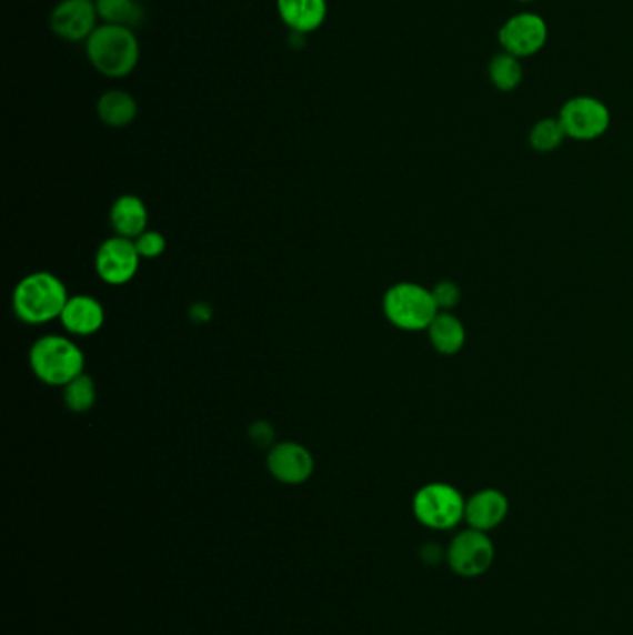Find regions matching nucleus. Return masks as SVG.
<instances>
[{
  "label": "nucleus",
  "instance_id": "obj_1",
  "mask_svg": "<svg viewBox=\"0 0 633 635\" xmlns=\"http://www.w3.org/2000/svg\"><path fill=\"white\" fill-rule=\"evenodd\" d=\"M84 47L91 68L112 80L131 77L142 57L137 32L112 24H99Z\"/></svg>",
  "mask_w": 633,
  "mask_h": 635
},
{
  "label": "nucleus",
  "instance_id": "obj_2",
  "mask_svg": "<svg viewBox=\"0 0 633 635\" xmlns=\"http://www.w3.org/2000/svg\"><path fill=\"white\" fill-rule=\"evenodd\" d=\"M69 294L62 279L52 272L29 273L13 290L16 316L29 325L51 324L62 316Z\"/></svg>",
  "mask_w": 633,
  "mask_h": 635
},
{
  "label": "nucleus",
  "instance_id": "obj_3",
  "mask_svg": "<svg viewBox=\"0 0 633 635\" xmlns=\"http://www.w3.org/2000/svg\"><path fill=\"white\" fill-rule=\"evenodd\" d=\"M29 363L41 383L66 386L84 374L86 357L71 336L46 335L30 347Z\"/></svg>",
  "mask_w": 633,
  "mask_h": 635
},
{
  "label": "nucleus",
  "instance_id": "obj_4",
  "mask_svg": "<svg viewBox=\"0 0 633 635\" xmlns=\"http://www.w3.org/2000/svg\"><path fill=\"white\" fill-rule=\"evenodd\" d=\"M439 312L431 289L419 283L402 281L392 284L383 295V314L398 330L409 333L428 331Z\"/></svg>",
  "mask_w": 633,
  "mask_h": 635
},
{
  "label": "nucleus",
  "instance_id": "obj_5",
  "mask_svg": "<svg viewBox=\"0 0 633 635\" xmlns=\"http://www.w3.org/2000/svg\"><path fill=\"white\" fill-rule=\"evenodd\" d=\"M464 507L463 493L446 482L425 483L413 496L414 518L435 532H450L463 524Z\"/></svg>",
  "mask_w": 633,
  "mask_h": 635
},
{
  "label": "nucleus",
  "instance_id": "obj_6",
  "mask_svg": "<svg viewBox=\"0 0 633 635\" xmlns=\"http://www.w3.org/2000/svg\"><path fill=\"white\" fill-rule=\"evenodd\" d=\"M496 560V546L491 535L474 527H464L453 535L446 546V563L455 576L480 578L491 571Z\"/></svg>",
  "mask_w": 633,
  "mask_h": 635
},
{
  "label": "nucleus",
  "instance_id": "obj_7",
  "mask_svg": "<svg viewBox=\"0 0 633 635\" xmlns=\"http://www.w3.org/2000/svg\"><path fill=\"white\" fill-rule=\"evenodd\" d=\"M566 138L576 142H593L604 137L611 125L610 109L594 97H574L563 104L560 115Z\"/></svg>",
  "mask_w": 633,
  "mask_h": 635
},
{
  "label": "nucleus",
  "instance_id": "obj_8",
  "mask_svg": "<svg viewBox=\"0 0 633 635\" xmlns=\"http://www.w3.org/2000/svg\"><path fill=\"white\" fill-rule=\"evenodd\" d=\"M142 264L134 240L113 234L104 240L96 253V272L102 283L121 286L137 278Z\"/></svg>",
  "mask_w": 633,
  "mask_h": 635
},
{
  "label": "nucleus",
  "instance_id": "obj_9",
  "mask_svg": "<svg viewBox=\"0 0 633 635\" xmlns=\"http://www.w3.org/2000/svg\"><path fill=\"white\" fill-rule=\"evenodd\" d=\"M99 24L96 0H60L49 16L52 34L69 43H86Z\"/></svg>",
  "mask_w": 633,
  "mask_h": 635
},
{
  "label": "nucleus",
  "instance_id": "obj_10",
  "mask_svg": "<svg viewBox=\"0 0 633 635\" xmlns=\"http://www.w3.org/2000/svg\"><path fill=\"white\" fill-rule=\"evenodd\" d=\"M498 38L503 51L510 52L513 57H533L549 40V27L537 13H519L503 23Z\"/></svg>",
  "mask_w": 633,
  "mask_h": 635
},
{
  "label": "nucleus",
  "instance_id": "obj_11",
  "mask_svg": "<svg viewBox=\"0 0 633 635\" xmlns=\"http://www.w3.org/2000/svg\"><path fill=\"white\" fill-rule=\"evenodd\" d=\"M268 471L284 485H301L314 474V455L311 450L294 441L273 444L268 452Z\"/></svg>",
  "mask_w": 633,
  "mask_h": 635
},
{
  "label": "nucleus",
  "instance_id": "obj_12",
  "mask_svg": "<svg viewBox=\"0 0 633 635\" xmlns=\"http://www.w3.org/2000/svg\"><path fill=\"white\" fill-rule=\"evenodd\" d=\"M510 498L500 488L485 487L466 498L464 524L485 534L502 526L510 515Z\"/></svg>",
  "mask_w": 633,
  "mask_h": 635
},
{
  "label": "nucleus",
  "instance_id": "obj_13",
  "mask_svg": "<svg viewBox=\"0 0 633 635\" xmlns=\"http://www.w3.org/2000/svg\"><path fill=\"white\" fill-rule=\"evenodd\" d=\"M107 320V312L101 301L88 294L69 295L68 303L63 306V330L71 336H91L99 333Z\"/></svg>",
  "mask_w": 633,
  "mask_h": 635
},
{
  "label": "nucleus",
  "instance_id": "obj_14",
  "mask_svg": "<svg viewBox=\"0 0 633 635\" xmlns=\"http://www.w3.org/2000/svg\"><path fill=\"white\" fill-rule=\"evenodd\" d=\"M279 19L295 34H312L328 19V0H275Z\"/></svg>",
  "mask_w": 633,
  "mask_h": 635
},
{
  "label": "nucleus",
  "instance_id": "obj_15",
  "mask_svg": "<svg viewBox=\"0 0 633 635\" xmlns=\"http://www.w3.org/2000/svg\"><path fill=\"white\" fill-rule=\"evenodd\" d=\"M110 225H112L113 234L137 240L143 231L149 229L148 204L134 193L119 195L110 209Z\"/></svg>",
  "mask_w": 633,
  "mask_h": 635
},
{
  "label": "nucleus",
  "instance_id": "obj_16",
  "mask_svg": "<svg viewBox=\"0 0 633 635\" xmlns=\"http://www.w3.org/2000/svg\"><path fill=\"white\" fill-rule=\"evenodd\" d=\"M425 333L431 347L446 357L458 355L466 344V327L453 312H439Z\"/></svg>",
  "mask_w": 633,
  "mask_h": 635
},
{
  "label": "nucleus",
  "instance_id": "obj_17",
  "mask_svg": "<svg viewBox=\"0 0 633 635\" xmlns=\"http://www.w3.org/2000/svg\"><path fill=\"white\" fill-rule=\"evenodd\" d=\"M97 118L110 129H124L137 121L138 101L129 91H104L97 101Z\"/></svg>",
  "mask_w": 633,
  "mask_h": 635
},
{
  "label": "nucleus",
  "instance_id": "obj_18",
  "mask_svg": "<svg viewBox=\"0 0 633 635\" xmlns=\"http://www.w3.org/2000/svg\"><path fill=\"white\" fill-rule=\"evenodd\" d=\"M96 7L101 24L134 30L145 19L140 0H96Z\"/></svg>",
  "mask_w": 633,
  "mask_h": 635
},
{
  "label": "nucleus",
  "instance_id": "obj_19",
  "mask_svg": "<svg viewBox=\"0 0 633 635\" xmlns=\"http://www.w3.org/2000/svg\"><path fill=\"white\" fill-rule=\"evenodd\" d=\"M522 74L524 71H522L521 60L510 52L503 51L502 54H496L489 65L491 82L500 91L516 90L521 85Z\"/></svg>",
  "mask_w": 633,
  "mask_h": 635
},
{
  "label": "nucleus",
  "instance_id": "obj_20",
  "mask_svg": "<svg viewBox=\"0 0 633 635\" xmlns=\"http://www.w3.org/2000/svg\"><path fill=\"white\" fill-rule=\"evenodd\" d=\"M63 402L71 413L77 414L88 413L96 407L97 385L93 377L84 372L63 386Z\"/></svg>",
  "mask_w": 633,
  "mask_h": 635
},
{
  "label": "nucleus",
  "instance_id": "obj_21",
  "mask_svg": "<svg viewBox=\"0 0 633 635\" xmlns=\"http://www.w3.org/2000/svg\"><path fill=\"white\" fill-rule=\"evenodd\" d=\"M566 132L560 118H544L537 121L530 131V145L537 153H552L565 142Z\"/></svg>",
  "mask_w": 633,
  "mask_h": 635
},
{
  "label": "nucleus",
  "instance_id": "obj_22",
  "mask_svg": "<svg viewBox=\"0 0 633 635\" xmlns=\"http://www.w3.org/2000/svg\"><path fill=\"white\" fill-rule=\"evenodd\" d=\"M433 300L441 312H453L455 306H459L463 300V290L452 279H442L439 283L433 284L431 289Z\"/></svg>",
  "mask_w": 633,
  "mask_h": 635
},
{
  "label": "nucleus",
  "instance_id": "obj_23",
  "mask_svg": "<svg viewBox=\"0 0 633 635\" xmlns=\"http://www.w3.org/2000/svg\"><path fill=\"white\" fill-rule=\"evenodd\" d=\"M138 253L140 256L145 259V261H153V259H159L160 255H164L165 248H168V242H165V236L159 231H153V229H148L143 231L137 240Z\"/></svg>",
  "mask_w": 633,
  "mask_h": 635
},
{
  "label": "nucleus",
  "instance_id": "obj_24",
  "mask_svg": "<svg viewBox=\"0 0 633 635\" xmlns=\"http://www.w3.org/2000/svg\"><path fill=\"white\" fill-rule=\"evenodd\" d=\"M249 437L253 441V444L261 446V448H272L273 441H275V430H273L270 422H264V420H259L253 426L249 427Z\"/></svg>",
  "mask_w": 633,
  "mask_h": 635
},
{
  "label": "nucleus",
  "instance_id": "obj_25",
  "mask_svg": "<svg viewBox=\"0 0 633 635\" xmlns=\"http://www.w3.org/2000/svg\"><path fill=\"white\" fill-rule=\"evenodd\" d=\"M193 320H201V322H207L210 320V309L203 303H198V305L192 309Z\"/></svg>",
  "mask_w": 633,
  "mask_h": 635
},
{
  "label": "nucleus",
  "instance_id": "obj_26",
  "mask_svg": "<svg viewBox=\"0 0 633 635\" xmlns=\"http://www.w3.org/2000/svg\"><path fill=\"white\" fill-rule=\"evenodd\" d=\"M519 2H532V0H519Z\"/></svg>",
  "mask_w": 633,
  "mask_h": 635
}]
</instances>
